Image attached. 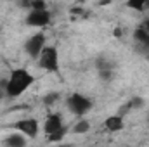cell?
I'll return each mask as SVG.
<instances>
[{"label":"cell","mask_w":149,"mask_h":147,"mask_svg":"<svg viewBox=\"0 0 149 147\" xmlns=\"http://www.w3.org/2000/svg\"><path fill=\"white\" fill-rule=\"evenodd\" d=\"M33 83H35V78H33V74L30 73L28 69L16 68V69L10 71L7 81L3 83V92H5L7 97L16 99V97H21Z\"/></svg>","instance_id":"1"},{"label":"cell","mask_w":149,"mask_h":147,"mask_svg":"<svg viewBox=\"0 0 149 147\" xmlns=\"http://www.w3.org/2000/svg\"><path fill=\"white\" fill-rule=\"evenodd\" d=\"M37 61H38V66L42 69H45L47 73L59 71V52H57V49L54 45H45Z\"/></svg>","instance_id":"2"},{"label":"cell","mask_w":149,"mask_h":147,"mask_svg":"<svg viewBox=\"0 0 149 147\" xmlns=\"http://www.w3.org/2000/svg\"><path fill=\"white\" fill-rule=\"evenodd\" d=\"M66 106H68V109L71 111L74 116L83 118L88 111L92 109V101H90L87 95H83V94H80V92H74V94H71V95L68 97Z\"/></svg>","instance_id":"3"},{"label":"cell","mask_w":149,"mask_h":147,"mask_svg":"<svg viewBox=\"0 0 149 147\" xmlns=\"http://www.w3.org/2000/svg\"><path fill=\"white\" fill-rule=\"evenodd\" d=\"M45 45H47L45 35H43V33H35V35H31V37L26 40L24 50H26V54H28L31 59H38V55H40V52L43 50Z\"/></svg>","instance_id":"4"},{"label":"cell","mask_w":149,"mask_h":147,"mask_svg":"<svg viewBox=\"0 0 149 147\" xmlns=\"http://www.w3.org/2000/svg\"><path fill=\"white\" fill-rule=\"evenodd\" d=\"M12 128H14L16 132H21V133L26 135V137H31V139H35L38 135V132H40V125H38V121L35 118L19 119V121H16V123L12 125Z\"/></svg>","instance_id":"5"},{"label":"cell","mask_w":149,"mask_h":147,"mask_svg":"<svg viewBox=\"0 0 149 147\" xmlns=\"http://www.w3.org/2000/svg\"><path fill=\"white\" fill-rule=\"evenodd\" d=\"M26 23L33 28H43L50 23V12L47 9H31L26 17Z\"/></svg>","instance_id":"6"},{"label":"cell","mask_w":149,"mask_h":147,"mask_svg":"<svg viewBox=\"0 0 149 147\" xmlns=\"http://www.w3.org/2000/svg\"><path fill=\"white\" fill-rule=\"evenodd\" d=\"M61 128H64V119H63V114L61 112H52L45 118V123H43V132L45 135H52L56 132H59Z\"/></svg>","instance_id":"7"},{"label":"cell","mask_w":149,"mask_h":147,"mask_svg":"<svg viewBox=\"0 0 149 147\" xmlns=\"http://www.w3.org/2000/svg\"><path fill=\"white\" fill-rule=\"evenodd\" d=\"M104 128H106L108 132H113V133H116V132H121V130L125 128L123 118H121V116H116V114L108 116V118L104 119Z\"/></svg>","instance_id":"8"},{"label":"cell","mask_w":149,"mask_h":147,"mask_svg":"<svg viewBox=\"0 0 149 147\" xmlns=\"http://www.w3.org/2000/svg\"><path fill=\"white\" fill-rule=\"evenodd\" d=\"M26 135H23L21 132H16V133H10L9 137L3 139V146L9 147H24L26 146Z\"/></svg>","instance_id":"9"},{"label":"cell","mask_w":149,"mask_h":147,"mask_svg":"<svg viewBox=\"0 0 149 147\" xmlns=\"http://www.w3.org/2000/svg\"><path fill=\"white\" fill-rule=\"evenodd\" d=\"M88 130H90V123H88V119H78V121L74 123V126H73L74 133H87Z\"/></svg>","instance_id":"10"},{"label":"cell","mask_w":149,"mask_h":147,"mask_svg":"<svg viewBox=\"0 0 149 147\" xmlns=\"http://www.w3.org/2000/svg\"><path fill=\"white\" fill-rule=\"evenodd\" d=\"M59 99H61V95H59L57 92H49V94L43 97V104H45V106H54Z\"/></svg>","instance_id":"11"},{"label":"cell","mask_w":149,"mask_h":147,"mask_svg":"<svg viewBox=\"0 0 149 147\" xmlns=\"http://www.w3.org/2000/svg\"><path fill=\"white\" fill-rule=\"evenodd\" d=\"M127 5L134 10H144V7H148V0H128Z\"/></svg>","instance_id":"12"},{"label":"cell","mask_w":149,"mask_h":147,"mask_svg":"<svg viewBox=\"0 0 149 147\" xmlns=\"http://www.w3.org/2000/svg\"><path fill=\"white\" fill-rule=\"evenodd\" d=\"M64 135H66V126H64V128H61L59 132H56V133L49 135V140H50V142H57V140H61Z\"/></svg>","instance_id":"13"},{"label":"cell","mask_w":149,"mask_h":147,"mask_svg":"<svg viewBox=\"0 0 149 147\" xmlns=\"http://www.w3.org/2000/svg\"><path fill=\"white\" fill-rule=\"evenodd\" d=\"M31 9H47V3L43 0H31V5H30V10Z\"/></svg>","instance_id":"14"},{"label":"cell","mask_w":149,"mask_h":147,"mask_svg":"<svg viewBox=\"0 0 149 147\" xmlns=\"http://www.w3.org/2000/svg\"><path fill=\"white\" fill-rule=\"evenodd\" d=\"M144 102H142V99H134L132 102H130V107H141Z\"/></svg>","instance_id":"15"},{"label":"cell","mask_w":149,"mask_h":147,"mask_svg":"<svg viewBox=\"0 0 149 147\" xmlns=\"http://www.w3.org/2000/svg\"><path fill=\"white\" fill-rule=\"evenodd\" d=\"M141 26H142V28H144V30H146V31L149 33V17H148V19H144V21H142V24H141Z\"/></svg>","instance_id":"16"},{"label":"cell","mask_w":149,"mask_h":147,"mask_svg":"<svg viewBox=\"0 0 149 147\" xmlns=\"http://www.w3.org/2000/svg\"><path fill=\"white\" fill-rule=\"evenodd\" d=\"M141 45H142L144 49H148V50H149V35H148V37H146V40H144V42H142Z\"/></svg>","instance_id":"17"},{"label":"cell","mask_w":149,"mask_h":147,"mask_svg":"<svg viewBox=\"0 0 149 147\" xmlns=\"http://www.w3.org/2000/svg\"><path fill=\"white\" fill-rule=\"evenodd\" d=\"M114 37H116V38H121V30H120V28H116V30H114Z\"/></svg>","instance_id":"18"},{"label":"cell","mask_w":149,"mask_h":147,"mask_svg":"<svg viewBox=\"0 0 149 147\" xmlns=\"http://www.w3.org/2000/svg\"><path fill=\"white\" fill-rule=\"evenodd\" d=\"M3 94H5V92H3V90L0 88V99H2V95H3Z\"/></svg>","instance_id":"19"},{"label":"cell","mask_w":149,"mask_h":147,"mask_svg":"<svg viewBox=\"0 0 149 147\" xmlns=\"http://www.w3.org/2000/svg\"><path fill=\"white\" fill-rule=\"evenodd\" d=\"M148 7H149V0H148Z\"/></svg>","instance_id":"20"},{"label":"cell","mask_w":149,"mask_h":147,"mask_svg":"<svg viewBox=\"0 0 149 147\" xmlns=\"http://www.w3.org/2000/svg\"><path fill=\"white\" fill-rule=\"evenodd\" d=\"M148 121H149V116H148Z\"/></svg>","instance_id":"21"}]
</instances>
